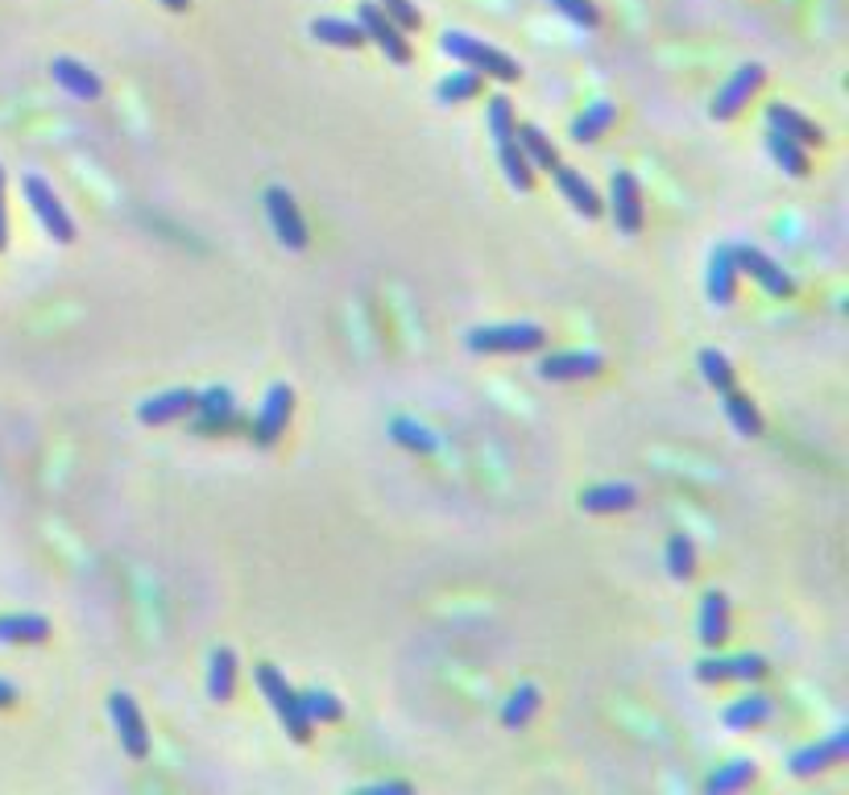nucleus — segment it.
<instances>
[{
	"mask_svg": "<svg viewBox=\"0 0 849 795\" xmlns=\"http://www.w3.org/2000/svg\"><path fill=\"white\" fill-rule=\"evenodd\" d=\"M443 54L448 59H457V63L472 67V71H485L489 79H498V83H514L522 75V67L505 54V50L489 47L481 38H472V33H460V30H448L443 33Z\"/></svg>",
	"mask_w": 849,
	"mask_h": 795,
	"instance_id": "f257e3e1",
	"label": "nucleus"
},
{
	"mask_svg": "<svg viewBox=\"0 0 849 795\" xmlns=\"http://www.w3.org/2000/svg\"><path fill=\"white\" fill-rule=\"evenodd\" d=\"M257 675V687H262V696L269 701V709H274V717L283 721L286 733L295 737V742H307L311 737V717L303 713V701H299V692L286 684V675L274 663H262V667L253 671Z\"/></svg>",
	"mask_w": 849,
	"mask_h": 795,
	"instance_id": "f03ea898",
	"label": "nucleus"
},
{
	"mask_svg": "<svg viewBox=\"0 0 849 795\" xmlns=\"http://www.w3.org/2000/svg\"><path fill=\"white\" fill-rule=\"evenodd\" d=\"M548 344V328L543 324H489V328L469 332L472 353H531Z\"/></svg>",
	"mask_w": 849,
	"mask_h": 795,
	"instance_id": "7ed1b4c3",
	"label": "nucleus"
},
{
	"mask_svg": "<svg viewBox=\"0 0 849 795\" xmlns=\"http://www.w3.org/2000/svg\"><path fill=\"white\" fill-rule=\"evenodd\" d=\"M25 200H30L33 207V216H38V224L47 228L50 241H59V245H71L75 241V220L67 216V207L63 200L54 195V187H50L42 174H25Z\"/></svg>",
	"mask_w": 849,
	"mask_h": 795,
	"instance_id": "20e7f679",
	"label": "nucleus"
},
{
	"mask_svg": "<svg viewBox=\"0 0 849 795\" xmlns=\"http://www.w3.org/2000/svg\"><path fill=\"white\" fill-rule=\"evenodd\" d=\"M758 83H763V67L758 63H741L734 75L725 79V88L713 95V104H708V116L713 121H734L746 104H750V95L758 92Z\"/></svg>",
	"mask_w": 849,
	"mask_h": 795,
	"instance_id": "39448f33",
	"label": "nucleus"
},
{
	"mask_svg": "<svg viewBox=\"0 0 849 795\" xmlns=\"http://www.w3.org/2000/svg\"><path fill=\"white\" fill-rule=\"evenodd\" d=\"M266 216L274 224V236L283 241L286 249H307V224H303L299 207L290 200V191L286 187H269L266 191Z\"/></svg>",
	"mask_w": 849,
	"mask_h": 795,
	"instance_id": "423d86ee",
	"label": "nucleus"
},
{
	"mask_svg": "<svg viewBox=\"0 0 849 795\" xmlns=\"http://www.w3.org/2000/svg\"><path fill=\"white\" fill-rule=\"evenodd\" d=\"M361 30H365V42H374L390 63L398 67L410 63V42L402 38V30L393 26L390 17L381 13V4H361Z\"/></svg>",
	"mask_w": 849,
	"mask_h": 795,
	"instance_id": "0eeeda50",
	"label": "nucleus"
},
{
	"mask_svg": "<svg viewBox=\"0 0 849 795\" xmlns=\"http://www.w3.org/2000/svg\"><path fill=\"white\" fill-rule=\"evenodd\" d=\"M109 717L112 725H116V733H121V746H125L129 758H145V754H150V733H145V721L129 692H112Z\"/></svg>",
	"mask_w": 849,
	"mask_h": 795,
	"instance_id": "6e6552de",
	"label": "nucleus"
},
{
	"mask_svg": "<svg viewBox=\"0 0 849 795\" xmlns=\"http://www.w3.org/2000/svg\"><path fill=\"white\" fill-rule=\"evenodd\" d=\"M610 212H614L617 233L634 236L643 228V191L630 171H614V179H610Z\"/></svg>",
	"mask_w": 849,
	"mask_h": 795,
	"instance_id": "1a4fd4ad",
	"label": "nucleus"
},
{
	"mask_svg": "<svg viewBox=\"0 0 849 795\" xmlns=\"http://www.w3.org/2000/svg\"><path fill=\"white\" fill-rule=\"evenodd\" d=\"M605 369V357L601 353H584V348H572V353H548L539 360V377L543 381H584V377H597Z\"/></svg>",
	"mask_w": 849,
	"mask_h": 795,
	"instance_id": "9d476101",
	"label": "nucleus"
},
{
	"mask_svg": "<svg viewBox=\"0 0 849 795\" xmlns=\"http://www.w3.org/2000/svg\"><path fill=\"white\" fill-rule=\"evenodd\" d=\"M734 265H738V274H750V278H755L758 286L775 298H787L791 291H796L784 269H779L767 253H758L755 245H738V249H734Z\"/></svg>",
	"mask_w": 849,
	"mask_h": 795,
	"instance_id": "9b49d317",
	"label": "nucleus"
},
{
	"mask_svg": "<svg viewBox=\"0 0 849 795\" xmlns=\"http://www.w3.org/2000/svg\"><path fill=\"white\" fill-rule=\"evenodd\" d=\"M767 675V659L763 655H708L696 663V680L700 684H725V680H758Z\"/></svg>",
	"mask_w": 849,
	"mask_h": 795,
	"instance_id": "f8f14e48",
	"label": "nucleus"
},
{
	"mask_svg": "<svg viewBox=\"0 0 849 795\" xmlns=\"http://www.w3.org/2000/svg\"><path fill=\"white\" fill-rule=\"evenodd\" d=\"M849 754V730H837L829 742H812V746H800L791 754V775L796 779H808V775H817L825 766L841 763Z\"/></svg>",
	"mask_w": 849,
	"mask_h": 795,
	"instance_id": "ddd939ff",
	"label": "nucleus"
},
{
	"mask_svg": "<svg viewBox=\"0 0 849 795\" xmlns=\"http://www.w3.org/2000/svg\"><path fill=\"white\" fill-rule=\"evenodd\" d=\"M50 79H54L67 95H75V100H100V95H104V83H100V75H95L92 67L79 63V59H67V54L50 59Z\"/></svg>",
	"mask_w": 849,
	"mask_h": 795,
	"instance_id": "4468645a",
	"label": "nucleus"
},
{
	"mask_svg": "<svg viewBox=\"0 0 849 795\" xmlns=\"http://www.w3.org/2000/svg\"><path fill=\"white\" fill-rule=\"evenodd\" d=\"M290 406H295V390H290L286 381H274L266 394V406H262V415H257V444H262V448L278 444V436L286 431V419H290Z\"/></svg>",
	"mask_w": 849,
	"mask_h": 795,
	"instance_id": "2eb2a0df",
	"label": "nucleus"
},
{
	"mask_svg": "<svg viewBox=\"0 0 849 795\" xmlns=\"http://www.w3.org/2000/svg\"><path fill=\"white\" fill-rule=\"evenodd\" d=\"M705 291H708V298H713L717 307H729V303H734V295H738V265H734V249H729V245L713 249V257H708Z\"/></svg>",
	"mask_w": 849,
	"mask_h": 795,
	"instance_id": "dca6fc26",
	"label": "nucleus"
},
{
	"mask_svg": "<svg viewBox=\"0 0 849 795\" xmlns=\"http://www.w3.org/2000/svg\"><path fill=\"white\" fill-rule=\"evenodd\" d=\"M630 506H638V489L626 481H605L581 493V510H589V514H617Z\"/></svg>",
	"mask_w": 849,
	"mask_h": 795,
	"instance_id": "f3484780",
	"label": "nucleus"
},
{
	"mask_svg": "<svg viewBox=\"0 0 849 795\" xmlns=\"http://www.w3.org/2000/svg\"><path fill=\"white\" fill-rule=\"evenodd\" d=\"M187 410H195V390H166V394L145 398V402L137 406V419H142L145 427H162V422L183 419Z\"/></svg>",
	"mask_w": 849,
	"mask_h": 795,
	"instance_id": "a211bd4d",
	"label": "nucleus"
},
{
	"mask_svg": "<svg viewBox=\"0 0 849 795\" xmlns=\"http://www.w3.org/2000/svg\"><path fill=\"white\" fill-rule=\"evenodd\" d=\"M696 630H700V642H705V646H722V642L729 639V597L717 593V589L700 597Z\"/></svg>",
	"mask_w": 849,
	"mask_h": 795,
	"instance_id": "6ab92c4d",
	"label": "nucleus"
},
{
	"mask_svg": "<svg viewBox=\"0 0 849 795\" xmlns=\"http://www.w3.org/2000/svg\"><path fill=\"white\" fill-rule=\"evenodd\" d=\"M767 125L771 129H779L784 137H791V141H800L804 150L808 145H820L825 141V133H820L804 112H796V109H787V104H767Z\"/></svg>",
	"mask_w": 849,
	"mask_h": 795,
	"instance_id": "aec40b11",
	"label": "nucleus"
},
{
	"mask_svg": "<svg viewBox=\"0 0 849 795\" xmlns=\"http://www.w3.org/2000/svg\"><path fill=\"white\" fill-rule=\"evenodd\" d=\"M311 38H315V42H324V47H336V50L365 47L361 21H345V17H315V21H311Z\"/></svg>",
	"mask_w": 849,
	"mask_h": 795,
	"instance_id": "412c9836",
	"label": "nucleus"
},
{
	"mask_svg": "<svg viewBox=\"0 0 849 795\" xmlns=\"http://www.w3.org/2000/svg\"><path fill=\"white\" fill-rule=\"evenodd\" d=\"M771 713H775L771 696H763V692H750V696H741V701L725 704L722 721H725V730L746 733V730H755V725H763V721H771Z\"/></svg>",
	"mask_w": 849,
	"mask_h": 795,
	"instance_id": "4be33fe9",
	"label": "nucleus"
},
{
	"mask_svg": "<svg viewBox=\"0 0 849 795\" xmlns=\"http://www.w3.org/2000/svg\"><path fill=\"white\" fill-rule=\"evenodd\" d=\"M551 179H555V187L564 191V200L581 212L584 220H593V216H601V200H597V191L589 187L584 183V174H576L572 166H555L551 171Z\"/></svg>",
	"mask_w": 849,
	"mask_h": 795,
	"instance_id": "5701e85b",
	"label": "nucleus"
},
{
	"mask_svg": "<svg viewBox=\"0 0 849 795\" xmlns=\"http://www.w3.org/2000/svg\"><path fill=\"white\" fill-rule=\"evenodd\" d=\"M236 692V655L228 646H216L207 659V696L216 704H228Z\"/></svg>",
	"mask_w": 849,
	"mask_h": 795,
	"instance_id": "b1692460",
	"label": "nucleus"
},
{
	"mask_svg": "<svg viewBox=\"0 0 849 795\" xmlns=\"http://www.w3.org/2000/svg\"><path fill=\"white\" fill-rule=\"evenodd\" d=\"M617 121V104H610V100H597V104H589V109L572 121V141H581V145H589V141H597L610 133V125Z\"/></svg>",
	"mask_w": 849,
	"mask_h": 795,
	"instance_id": "393cba45",
	"label": "nucleus"
},
{
	"mask_svg": "<svg viewBox=\"0 0 849 795\" xmlns=\"http://www.w3.org/2000/svg\"><path fill=\"white\" fill-rule=\"evenodd\" d=\"M763 141H767V154L775 157V166H784L791 179H804V174H808V154H804L800 141L784 137V133H779V129H771V125H767Z\"/></svg>",
	"mask_w": 849,
	"mask_h": 795,
	"instance_id": "a878e982",
	"label": "nucleus"
},
{
	"mask_svg": "<svg viewBox=\"0 0 849 795\" xmlns=\"http://www.w3.org/2000/svg\"><path fill=\"white\" fill-rule=\"evenodd\" d=\"M539 704H543V692L535 684H519L502 704V725L505 730H522L539 713Z\"/></svg>",
	"mask_w": 849,
	"mask_h": 795,
	"instance_id": "bb28decb",
	"label": "nucleus"
},
{
	"mask_svg": "<svg viewBox=\"0 0 849 795\" xmlns=\"http://www.w3.org/2000/svg\"><path fill=\"white\" fill-rule=\"evenodd\" d=\"M50 622L38 613H4L0 618V642H47Z\"/></svg>",
	"mask_w": 849,
	"mask_h": 795,
	"instance_id": "cd10ccee",
	"label": "nucleus"
},
{
	"mask_svg": "<svg viewBox=\"0 0 849 795\" xmlns=\"http://www.w3.org/2000/svg\"><path fill=\"white\" fill-rule=\"evenodd\" d=\"M514 137H519L522 145V154L531 157V166H539V171H555L560 166V154H555V145H551L548 137H543V129L535 125H519L514 129Z\"/></svg>",
	"mask_w": 849,
	"mask_h": 795,
	"instance_id": "c85d7f7f",
	"label": "nucleus"
},
{
	"mask_svg": "<svg viewBox=\"0 0 849 795\" xmlns=\"http://www.w3.org/2000/svg\"><path fill=\"white\" fill-rule=\"evenodd\" d=\"M481 83H485V79H481V71H472V67L469 71H452L448 79L436 83V100H440V104H464L472 95H481Z\"/></svg>",
	"mask_w": 849,
	"mask_h": 795,
	"instance_id": "c756f323",
	"label": "nucleus"
},
{
	"mask_svg": "<svg viewBox=\"0 0 849 795\" xmlns=\"http://www.w3.org/2000/svg\"><path fill=\"white\" fill-rule=\"evenodd\" d=\"M498 157H502V171H505V183L514 191H531V157L522 154V145H519V137H510V141H502L498 145Z\"/></svg>",
	"mask_w": 849,
	"mask_h": 795,
	"instance_id": "7c9ffc66",
	"label": "nucleus"
},
{
	"mask_svg": "<svg viewBox=\"0 0 849 795\" xmlns=\"http://www.w3.org/2000/svg\"><path fill=\"white\" fill-rule=\"evenodd\" d=\"M722 398H725V415H729V422H734V431H738V436H746V439L763 436V419H758L755 402H750L746 394L725 390Z\"/></svg>",
	"mask_w": 849,
	"mask_h": 795,
	"instance_id": "2f4dec72",
	"label": "nucleus"
},
{
	"mask_svg": "<svg viewBox=\"0 0 849 795\" xmlns=\"http://www.w3.org/2000/svg\"><path fill=\"white\" fill-rule=\"evenodd\" d=\"M755 779V763L750 758H734V763H725L717 766L713 775L705 779V792H738V787H746V783Z\"/></svg>",
	"mask_w": 849,
	"mask_h": 795,
	"instance_id": "473e14b6",
	"label": "nucleus"
},
{
	"mask_svg": "<svg viewBox=\"0 0 849 795\" xmlns=\"http://www.w3.org/2000/svg\"><path fill=\"white\" fill-rule=\"evenodd\" d=\"M299 701H303V713L311 717V725H315V721H319V725H328V721H340V717H345V704L336 701L331 692H324V687L299 692Z\"/></svg>",
	"mask_w": 849,
	"mask_h": 795,
	"instance_id": "72a5a7b5",
	"label": "nucleus"
},
{
	"mask_svg": "<svg viewBox=\"0 0 849 795\" xmlns=\"http://www.w3.org/2000/svg\"><path fill=\"white\" fill-rule=\"evenodd\" d=\"M195 410L204 415V427L221 419H233V390L228 386H212V390L195 394Z\"/></svg>",
	"mask_w": 849,
	"mask_h": 795,
	"instance_id": "f704fd0d",
	"label": "nucleus"
},
{
	"mask_svg": "<svg viewBox=\"0 0 849 795\" xmlns=\"http://www.w3.org/2000/svg\"><path fill=\"white\" fill-rule=\"evenodd\" d=\"M700 374H705V381L713 386L717 394L725 390H734V369H729V357L725 353H717V348H700Z\"/></svg>",
	"mask_w": 849,
	"mask_h": 795,
	"instance_id": "c9c22d12",
	"label": "nucleus"
},
{
	"mask_svg": "<svg viewBox=\"0 0 849 795\" xmlns=\"http://www.w3.org/2000/svg\"><path fill=\"white\" fill-rule=\"evenodd\" d=\"M693 568H696L693 539H688V534H672V539H667V572H672V580H688Z\"/></svg>",
	"mask_w": 849,
	"mask_h": 795,
	"instance_id": "e433bc0d",
	"label": "nucleus"
},
{
	"mask_svg": "<svg viewBox=\"0 0 849 795\" xmlns=\"http://www.w3.org/2000/svg\"><path fill=\"white\" fill-rule=\"evenodd\" d=\"M551 9L555 13H564L572 26H581V30H597L601 26V13L593 0H551Z\"/></svg>",
	"mask_w": 849,
	"mask_h": 795,
	"instance_id": "4c0bfd02",
	"label": "nucleus"
},
{
	"mask_svg": "<svg viewBox=\"0 0 849 795\" xmlns=\"http://www.w3.org/2000/svg\"><path fill=\"white\" fill-rule=\"evenodd\" d=\"M514 109H510V100L505 95H493L489 100V133H493V141L502 145V141H510L514 137Z\"/></svg>",
	"mask_w": 849,
	"mask_h": 795,
	"instance_id": "58836bf2",
	"label": "nucleus"
},
{
	"mask_svg": "<svg viewBox=\"0 0 849 795\" xmlns=\"http://www.w3.org/2000/svg\"><path fill=\"white\" fill-rule=\"evenodd\" d=\"M390 431L402 448H419V452H431V448H436V436H431L427 427H419L415 419H393Z\"/></svg>",
	"mask_w": 849,
	"mask_h": 795,
	"instance_id": "ea45409f",
	"label": "nucleus"
},
{
	"mask_svg": "<svg viewBox=\"0 0 849 795\" xmlns=\"http://www.w3.org/2000/svg\"><path fill=\"white\" fill-rule=\"evenodd\" d=\"M381 4H386L381 13L390 17V21H393V26H398V30H402V33L419 30V9H415L410 0H381Z\"/></svg>",
	"mask_w": 849,
	"mask_h": 795,
	"instance_id": "a19ab883",
	"label": "nucleus"
},
{
	"mask_svg": "<svg viewBox=\"0 0 849 795\" xmlns=\"http://www.w3.org/2000/svg\"><path fill=\"white\" fill-rule=\"evenodd\" d=\"M9 241V224H4V171H0V249Z\"/></svg>",
	"mask_w": 849,
	"mask_h": 795,
	"instance_id": "79ce46f5",
	"label": "nucleus"
},
{
	"mask_svg": "<svg viewBox=\"0 0 849 795\" xmlns=\"http://www.w3.org/2000/svg\"><path fill=\"white\" fill-rule=\"evenodd\" d=\"M365 792H393V795H407L410 787H407V783H369Z\"/></svg>",
	"mask_w": 849,
	"mask_h": 795,
	"instance_id": "37998d69",
	"label": "nucleus"
},
{
	"mask_svg": "<svg viewBox=\"0 0 849 795\" xmlns=\"http://www.w3.org/2000/svg\"><path fill=\"white\" fill-rule=\"evenodd\" d=\"M13 701H17V687L9 684V680H0V709H9Z\"/></svg>",
	"mask_w": 849,
	"mask_h": 795,
	"instance_id": "c03bdc74",
	"label": "nucleus"
},
{
	"mask_svg": "<svg viewBox=\"0 0 849 795\" xmlns=\"http://www.w3.org/2000/svg\"><path fill=\"white\" fill-rule=\"evenodd\" d=\"M157 4H166L171 13H187V9H191V0H157Z\"/></svg>",
	"mask_w": 849,
	"mask_h": 795,
	"instance_id": "a18cd8bd",
	"label": "nucleus"
}]
</instances>
